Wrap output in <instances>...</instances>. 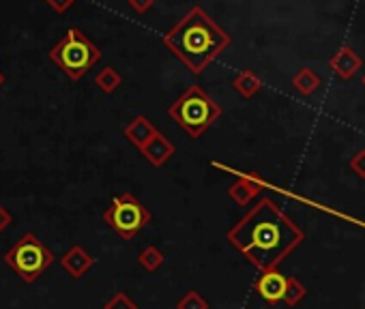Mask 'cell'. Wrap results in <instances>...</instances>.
I'll return each instance as SVG.
<instances>
[{"label":"cell","instance_id":"3957f363","mask_svg":"<svg viewBox=\"0 0 365 309\" xmlns=\"http://www.w3.org/2000/svg\"><path fill=\"white\" fill-rule=\"evenodd\" d=\"M168 116L190 137L198 140L222 116V108L200 86L192 84L178 95L174 103L168 105Z\"/></svg>","mask_w":365,"mask_h":309},{"label":"cell","instance_id":"8992f818","mask_svg":"<svg viewBox=\"0 0 365 309\" xmlns=\"http://www.w3.org/2000/svg\"><path fill=\"white\" fill-rule=\"evenodd\" d=\"M103 221L125 241L138 236L150 224V211L129 192L116 196L103 211Z\"/></svg>","mask_w":365,"mask_h":309},{"label":"cell","instance_id":"ba28073f","mask_svg":"<svg viewBox=\"0 0 365 309\" xmlns=\"http://www.w3.org/2000/svg\"><path fill=\"white\" fill-rule=\"evenodd\" d=\"M138 150L144 154V159H146L150 166H155V168L165 166V164L174 157V154H176V146H174L161 131H155V133L146 140V144H142Z\"/></svg>","mask_w":365,"mask_h":309},{"label":"cell","instance_id":"30bf717a","mask_svg":"<svg viewBox=\"0 0 365 309\" xmlns=\"http://www.w3.org/2000/svg\"><path fill=\"white\" fill-rule=\"evenodd\" d=\"M61 266L65 268V273L73 279H82L93 266H95V258L82 247V245H73L71 249L65 251V256L61 258Z\"/></svg>","mask_w":365,"mask_h":309},{"label":"cell","instance_id":"9c48e42d","mask_svg":"<svg viewBox=\"0 0 365 309\" xmlns=\"http://www.w3.org/2000/svg\"><path fill=\"white\" fill-rule=\"evenodd\" d=\"M264 187H267V185H264V181H262L258 174H243V177H239V179L230 185L228 196H230V200H232L235 204L247 206V204H252L254 198L260 196V192H262Z\"/></svg>","mask_w":365,"mask_h":309},{"label":"cell","instance_id":"6da1fadb","mask_svg":"<svg viewBox=\"0 0 365 309\" xmlns=\"http://www.w3.org/2000/svg\"><path fill=\"white\" fill-rule=\"evenodd\" d=\"M260 273L279 264L305 241V232L269 198H262L226 234Z\"/></svg>","mask_w":365,"mask_h":309},{"label":"cell","instance_id":"ac0fdd59","mask_svg":"<svg viewBox=\"0 0 365 309\" xmlns=\"http://www.w3.org/2000/svg\"><path fill=\"white\" fill-rule=\"evenodd\" d=\"M176 309H209V300L198 290H187L176 300Z\"/></svg>","mask_w":365,"mask_h":309},{"label":"cell","instance_id":"e0dca14e","mask_svg":"<svg viewBox=\"0 0 365 309\" xmlns=\"http://www.w3.org/2000/svg\"><path fill=\"white\" fill-rule=\"evenodd\" d=\"M305 296H307V288L297 277H288L286 292H284V300L282 303H286L288 307H297Z\"/></svg>","mask_w":365,"mask_h":309},{"label":"cell","instance_id":"cb8c5ba5","mask_svg":"<svg viewBox=\"0 0 365 309\" xmlns=\"http://www.w3.org/2000/svg\"><path fill=\"white\" fill-rule=\"evenodd\" d=\"M7 82V78H5V73L3 71H0V88H3V84Z\"/></svg>","mask_w":365,"mask_h":309},{"label":"cell","instance_id":"44dd1931","mask_svg":"<svg viewBox=\"0 0 365 309\" xmlns=\"http://www.w3.org/2000/svg\"><path fill=\"white\" fill-rule=\"evenodd\" d=\"M127 3H129V7H131L135 14L144 16V14H148V11L153 9L155 0H127Z\"/></svg>","mask_w":365,"mask_h":309},{"label":"cell","instance_id":"603a6c76","mask_svg":"<svg viewBox=\"0 0 365 309\" xmlns=\"http://www.w3.org/2000/svg\"><path fill=\"white\" fill-rule=\"evenodd\" d=\"M46 3H48L50 9H54L56 14H65V11L76 3V0H46Z\"/></svg>","mask_w":365,"mask_h":309},{"label":"cell","instance_id":"d6986e66","mask_svg":"<svg viewBox=\"0 0 365 309\" xmlns=\"http://www.w3.org/2000/svg\"><path fill=\"white\" fill-rule=\"evenodd\" d=\"M103 309H138V305L127 292H116L103 303Z\"/></svg>","mask_w":365,"mask_h":309},{"label":"cell","instance_id":"5b68a950","mask_svg":"<svg viewBox=\"0 0 365 309\" xmlns=\"http://www.w3.org/2000/svg\"><path fill=\"white\" fill-rule=\"evenodd\" d=\"M54 262V253L43 245V241L26 232L20 241L5 253V264L26 283H35Z\"/></svg>","mask_w":365,"mask_h":309},{"label":"cell","instance_id":"9a60e30c","mask_svg":"<svg viewBox=\"0 0 365 309\" xmlns=\"http://www.w3.org/2000/svg\"><path fill=\"white\" fill-rule=\"evenodd\" d=\"M120 84H123V75H120L114 67H106V69H101V71L95 75V86H97L101 93H106V95L116 93Z\"/></svg>","mask_w":365,"mask_h":309},{"label":"cell","instance_id":"d4e9b609","mask_svg":"<svg viewBox=\"0 0 365 309\" xmlns=\"http://www.w3.org/2000/svg\"><path fill=\"white\" fill-rule=\"evenodd\" d=\"M363 86H365V75H363Z\"/></svg>","mask_w":365,"mask_h":309},{"label":"cell","instance_id":"8fae6325","mask_svg":"<svg viewBox=\"0 0 365 309\" xmlns=\"http://www.w3.org/2000/svg\"><path fill=\"white\" fill-rule=\"evenodd\" d=\"M329 67L339 80H350L361 69V56L352 48L344 46L333 54V58L329 61Z\"/></svg>","mask_w":365,"mask_h":309},{"label":"cell","instance_id":"7a4b0ae2","mask_svg":"<svg viewBox=\"0 0 365 309\" xmlns=\"http://www.w3.org/2000/svg\"><path fill=\"white\" fill-rule=\"evenodd\" d=\"M232 43V37L202 9L192 11L163 35V46L194 75L205 73Z\"/></svg>","mask_w":365,"mask_h":309},{"label":"cell","instance_id":"5bb4252c","mask_svg":"<svg viewBox=\"0 0 365 309\" xmlns=\"http://www.w3.org/2000/svg\"><path fill=\"white\" fill-rule=\"evenodd\" d=\"M292 86L297 88V93H299V95L309 97V95H314V93L318 90V86H320V78H318V73H316L314 69L303 67V69L292 78Z\"/></svg>","mask_w":365,"mask_h":309},{"label":"cell","instance_id":"4fadbf2b","mask_svg":"<svg viewBox=\"0 0 365 309\" xmlns=\"http://www.w3.org/2000/svg\"><path fill=\"white\" fill-rule=\"evenodd\" d=\"M232 88H235L243 99H252V97L262 88V80L258 78L256 71L243 69V71L237 73V78L232 80Z\"/></svg>","mask_w":365,"mask_h":309},{"label":"cell","instance_id":"277c9868","mask_svg":"<svg viewBox=\"0 0 365 309\" xmlns=\"http://www.w3.org/2000/svg\"><path fill=\"white\" fill-rule=\"evenodd\" d=\"M50 61L71 82H78L101 61V50L80 28H69L50 50Z\"/></svg>","mask_w":365,"mask_h":309},{"label":"cell","instance_id":"7402d4cb","mask_svg":"<svg viewBox=\"0 0 365 309\" xmlns=\"http://www.w3.org/2000/svg\"><path fill=\"white\" fill-rule=\"evenodd\" d=\"M11 224H14V215L3 204H0V234H3L5 230H9Z\"/></svg>","mask_w":365,"mask_h":309},{"label":"cell","instance_id":"7c38bea8","mask_svg":"<svg viewBox=\"0 0 365 309\" xmlns=\"http://www.w3.org/2000/svg\"><path fill=\"white\" fill-rule=\"evenodd\" d=\"M155 131H157V127H155L144 114L135 116L129 125L123 127V135H125L135 148H140L142 144H146V140H148Z\"/></svg>","mask_w":365,"mask_h":309},{"label":"cell","instance_id":"52a82bcc","mask_svg":"<svg viewBox=\"0 0 365 309\" xmlns=\"http://www.w3.org/2000/svg\"><path fill=\"white\" fill-rule=\"evenodd\" d=\"M286 281L288 277L284 273H279V268L273 271H262L260 277L254 283V290L258 292V296L269 303V305H277L284 300V292H286Z\"/></svg>","mask_w":365,"mask_h":309},{"label":"cell","instance_id":"2e32d148","mask_svg":"<svg viewBox=\"0 0 365 309\" xmlns=\"http://www.w3.org/2000/svg\"><path fill=\"white\" fill-rule=\"evenodd\" d=\"M163 262H165V256H163V251H161L159 247H155V245H146V247L138 253V264H140L144 271H148V273H155L157 268H161Z\"/></svg>","mask_w":365,"mask_h":309},{"label":"cell","instance_id":"ffe728a7","mask_svg":"<svg viewBox=\"0 0 365 309\" xmlns=\"http://www.w3.org/2000/svg\"><path fill=\"white\" fill-rule=\"evenodd\" d=\"M350 168L359 179H365V148L354 152V157L350 159Z\"/></svg>","mask_w":365,"mask_h":309}]
</instances>
